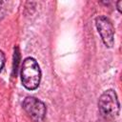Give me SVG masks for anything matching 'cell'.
<instances>
[{
  "label": "cell",
  "mask_w": 122,
  "mask_h": 122,
  "mask_svg": "<svg viewBox=\"0 0 122 122\" xmlns=\"http://www.w3.org/2000/svg\"><path fill=\"white\" fill-rule=\"evenodd\" d=\"M23 109L36 122H40L44 119L47 111L45 104L32 96H29L24 100Z\"/></svg>",
  "instance_id": "3957f363"
},
{
  "label": "cell",
  "mask_w": 122,
  "mask_h": 122,
  "mask_svg": "<svg viewBox=\"0 0 122 122\" xmlns=\"http://www.w3.org/2000/svg\"><path fill=\"white\" fill-rule=\"evenodd\" d=\"M95 24L103 43L109 48L112 47L114 43V30L110 19L106 16H99L96 18Z\"/></svg>",
  "instance_id": "277c9868"
},
{
  "label": "cell",
  "mask_w": 122,
  "mask_h": 122,
  "mask_svg": "<svg viewBox=\"0 0 122 122\" xmlns=\"http://www.w3.org/2000/svg\"><path fill=\"white\" fill-rule=\"evenodd\" d=\"M41 71L38 63L31 57L24 59L21 66V80L24 87L28 90H35L40 83Z\"/></svg>",
  "instance_id": "6da1fadb"
},
{
  "label": "cell",
  "mask_w": 122,
  "mask_h": 122,
  "mask_svg": "<svg viewBox=\"0 0 122 122\" xmlns=\"http://www.w3.org/2000/svg\"><path fill=\"white\" fill-rule=\"evenodd\" d=\"M5 54L2 51H0V71L3 69L4 65H5Z\"/></svg>",
  "instance_id": "5b68a950"
},
{
  "label": "cell",
  "mask_w": 122,
  "mask_h": 122,
  "mask_svg": "<svg viewBox=\"0 0 122 122\" xmlns=\"http://www.w3.org/2000/svg\"><path fill=\"white\" fill-rule=\"evenodd\" d=\"M119 101L116 92L113 90L105 91L98 102V109L103 118L107 120H112L119 114Z\"/></svg>",
  "instance_id": "7a4b0ae2"
},
{
  "label": "cell",
  "mask_w": 122,
  "mask_h": 122,
  "mask_svg": "<svg viewBox=\"0 0 122 122\" xmlns=\"http://www.w3.org/2000/svg\"><path fill=\"white\" fill-rule=\"evenodd\" d=\"M122 4V1H118L117 2V9H118V10L121 12V7H120V5Z\"/></svg>",
  "instance_id": "8992f818"
}]
</instances>
